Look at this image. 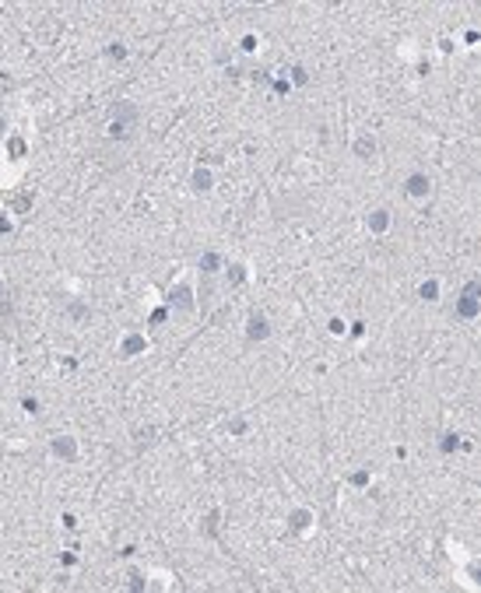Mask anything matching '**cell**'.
I'll return each instance as SVG.
<instances>
[{"label":"cell","mask_w":481,"mask_h":593,"mask_svg":"<svg viewBox=\"0 0 481 593\" xmlns=\"http://www.w3.org/2000/svg\"><path fill=\"white\" fill-rule=\"evenodd\" d=\"M460 316H464V320L478 316V284H474V281H470V284L464 288V295H460Z\"/></svg>","instance_id":"6da1fadb"},{"label":"cell","mask_w":481,"mask_h":593,"mask_svg":"<svg viewBox=\"0 0 481 593\" xmlns=\"http://www.w3.org/2000/svg\"><path fill=\"white\" fill-rule=\"evenodd\" d=\"M408 193H414V196L428 193V179H425V176H411V179H408Z\"/></svg>","instance_id":"7a4b0ae2"},{"label":"cell","mask_w":481,"mask_h":593,"mask_svg":"<svg viewBox=\"0 0 481 593\" xmlns=\"http://www.w3.org/2000/svg\"><path fill=\"white\" fill-rule=\"evenodd\" d=\"M264 334H267V323H264L260 316H253V320H250V337H264Z\"/></svg>","instance_id":"3957f363"},{"label":"cell","mask_w":481,"mask_h":593,"mask_svg":"<svg viewBox=\"0 0 481 593\" xmlns=\"http://www.w3.org/2000/svg\"><path fill=\"white\" fill-rule=\"evenodd\" d=\"M176 302H180L183 309H190V292H186V288H180V292H176Z\"/></svg>","instance_id":"277c9868"},{"label":"cell","mask_w":481,"mask_h":593,"mask_svg":"<svg viewBox=\"0 0 481 593\" xmlns=\"http://www.w3.org/2000/svg\"><path fill=\"white\" fill-rule=\"evenodd\" d=\"M194 182H197V190H208V182H211V179H208V172H197V176H194Z\"/></svg>","instance_id":"5b68a950"},{"label":"cell","mask_w":481,"mask_h":593,"mask_svg":"<svg viewBox=\"0 0 481 593\" xmlns=\"http://www.w3.org/2000/svg\"><path fill=\"white\" fill-rule=\"evenodd\" d=\"M53 450H56V453H64V456H70V453H74V450H70V446H67V442H56V446H53Z\"/></svg>","instance_id":"8992f818"}]
</instances>
